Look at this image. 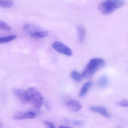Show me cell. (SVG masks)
Returning <instances> with one entry per match:
<instances>
[{"mask_svg": "<svg viewBox=\"0 0 128 128\" xmlns=\"http://www.w3.org/2000/svg\"><path fill=\"white\" fill-rule=\"evenodd\" d=\"M71 77L72 79L77 82H80L82 80V76L76 70H73L71 73Z\"/></svg>", "mask_w": 128, "mask_h": 128, "instance_id": "15", "label": "cell"}, {"mask_svg": "<svg viewBox=\"0 0 128 128\" xmlns=\"http://www.w3.org/2000/svg\"><path fill=\"white\" fill-rule=\"evenodd\" d=\"M49 35L48 31H40L30 35L32 37L35 38H42L46 37Z\"/></svg>", "mask_w": 128, "mask_h": 128, "instance_id": "13", "label": "cell"}, {"mask_svg": "<svg viewBox=\"0 0 128 128\" xmlns=\"http://www.w3.org/2000/svg\"><path fill=\"white\" fill-rule=\"evenodd\" d=\"M105 61L103 59L95 58L91 59L84 68L82 73V77L89 78L100 68L104 66Z\"/></svg>", "mask_w": 128, "mask_h": 128, "instance_id": "1", "label": "cell"}, {"mask_svg": "<svg viewBox=\"0 0 128 128\" xmlns=\"http://www.w3.org/2000/svg\"><path fill=\"white\" fill-rule=\"evenodd\" d=\"M91 111L98 113L107 118L110 117V116L108 110L105 107L102 106H92L90 108Z\"/></svg>", "mask_w": 128, "mask_h": 128, "instance_id": "8", "label": "cell"}, {"mask_svg": "<svg viewBox=\"0 0 128 128\" xmlns=\"http://www.w3.org/2000/svg\"><path fill=\"white\" fill-rule=\"evenodd\" d=\"M29 95L30 102L37 109L41 108L43 103V98L40 92L36 88L30 87L27 89Z\"/></svg>", "mask_w": 128, "mask_h": 128, "instance_id": "3", "label": "cell"}, {"mask_svg": "<svg viewBox=\"0 0 128 128\" xmlns=\"http://www.w3.org/2000/svg\"><path fill=\"white\" fill-rule=\"evenodd\" d=\"M13 92L17 98L22 103H27L30 102V98L27 90L22 89H15Z\"/></svg>", "mask_w": 128, "mask_h": 128, "instance_id": "5", "label": "cell"}, {"mask_svg": "<svg viewBox=\"0 0 128 128\" xmlns=\"http://www.w3.org/2000/svg\"><path fill=\"white\" fill-rule=\"evenodd\" d=\"M66 106L73 112H76L81 109L82 106L81 103L76 100L72 99L66 103Z\"/></svg>", "mask_w": 128, "mask_h": 128, "instance_id": "7", "label": "cell"}, {"mask_svg": "<svg viewBox=\"0 0 128 128\" xmlns=\"http://www.w3.org/2000/svg\"><path fill=\"white\" fill-rule=\"evenodd\" d=\"M2 126V123H1V122H0V127H1Z\"/></svg>", "mask_w": 128, "mask_h": 128, "instance_id": "21", "label": "cell"}, {"mask_svg": "<svg viewBox=\"0 0 128 128\" xmlns=\"http://www.w3.org/2000/svg\"><path fill=\"white\" fill-rule=\"evenodd\" d=\"M52 48L58 52L64 54L68 56L72 55L71 50L62 42L55 41L52 44Z\"/></svg>", "mask_w": 128, "mask_h": 128, "instance_id": "4", "label": "cell"}, {"mask_svg": "<svg viewBox=\"0 0 128 128\" xmlns=\"http://www.w3.org/2000/svg\"><path fill=\"white\" fill-rule=\"evenodd\" d=\"M36 113L32 111L19 112L14 116V118L16 119H33L36 118Z\"/></svg>", "mask_w": 128, "mask_h": 128, "instance_id": "6", "label": "cell"}, {"mask_svg": "<svg viewBox=\"0 0 128 128\" xmlns=\"http://www.w3.org/2000/svg\"><path fill=\"white\" fill-rule=\"evenodd\" d=\"M93 85V83L92 81H88L85 83L80 89L79 93V96L80 97H82L86 95L90 89Z\"/></svg>", "mask_w": 128, "mask_h": 128, "instance_id": "9", "label": "cell"}, {"mask_svg": "<svg viewBox=\"0 0 128 128\" xmlns=\"http://www.w3.org/2000/svg\"><path fill=\"white\" fill-rule=\"evenodd\" d=\"M72 123L74 124V125L76 126H80L82 124V123L80 121H76V120H74V121H71Z\"/></svg>", "mask_w": 128, "mask_h": 128, "instance_id": "20", "label": "cell"}, {"mask_svg": "<svg viewBox=\"0 0 128 128\" xmlns=\"http://www.w3.org/2000/svg\"><path fill=\"white\" fill-rule=\"evenodd\" d=\"M17 38L16 35H10L4 37H0V44L9 43Z\"/></svg>", "mask_w": 128, "mask_h": 128, "instance_id": "16", "label": "cell"}, {"mask_svg": "<svg viewBox=\"0 0 128 128\" xmlns=\"http://www.w3.org/2000/svg\"><path fill=\"white\" fill-rule=\"evenodd\" d=\"M125 4L124 0H105L99 5L98 9L103 14L108 15L116 9L122 7Z\"/></svg>", "mask_w": 128, "mask_h": 128, "instance_id": "2", "label": "cell"}, {"mask_svg": "<svg viewBox=\"0 0 128 128\" xmlns=\"http://www.w3.org/2000/svg\"><path fill=\"white\" fill-rule=\"evenodd\" d=\"M23 29L26 33L30 35V36L40 30L36 26L30 24L24 25L23 26Z\"/></svg>", "mask_w": 128, "mask_h": 128, "instance_id": "10", "label": "cell"}, {"mask_svg": "<svg viewBox=\"0 0 128 128\" xmlns=\"http://www.w3.org/2000/svg\"><path fill=\"white\" fill-rule=\"evenodd\" d=\"M11 29V27L7 23L0 20V30L5 31H9Z\"/></svg>", "mask_w": 128, "mask_h": 128, "instance_id": "17", "label": "cell"}, {"mask_svg": "<svg viewBox=\"0 0 128 128\" xmlns=\"http://www.w3.org/2000/svg\"><path fill=\"white\" fill-rule=\"evenodd\" d=\"M80 42H82L86 37V30L85 28L82 25H78L77 27Z\"/></svg>", "mask_w": 128, "mask_h": 128, "instance_id": "11", "label": "cell"}, {"mask_svg": "<svg viewBox=\"0 0 128 128\" xmlns=\"http://www.w3.org/2000/svg\"><path fill=\"white\" fill-rule=\"evenodd\" d=\"M44 124L46 125V127L50 128H56L55 126L52 122L48 121H45L43 122Z\"/></svg>", "mask_w": 128, "mask_h": 128, "instance_id": "18", "label": "cell"}, {"mask_svg": "<svg viewBox=\"0 0 128 128\" xmlns=\"http://www.w3.org/2000/svg\"><path fill=\"white\" fill-rule=\"evenodd\" d=\"M108 78L106 76H102L98 79V85L100 88H104L106 87L108 83Z\"/></svg>", "mask_w": 128, "mask_h": 128, "instance_id": "12", "label": "cell"}, {"mask_svg": "<svg viewBox=\"0 0 128 128\" xmlns=\"http://www.w3.org/2000/svg\"><path fill=\"white\" fill-rule=\"evenodd\" d=\"M14 4L12 0H0V7L3 8H11Z\"/></svg>", "mask_w": 128, "mask_h": 128, "instance_id": "14", "label": "cell"}, {"mask_svg": "<svg viewBox=\"0 0 128 128\" xmlns=\"http://www.w3.org/2000/svg\"><path fill=\"white\" fill-rule=\"evenodd\" d=\"M118 104L121 106L128 107V101L126 100H123L119 102L118 103Z\"/></svg>", "mask_w": 128, "mask_h": 128, "instance_id": "19", "label": "cell"}]
</instances>
